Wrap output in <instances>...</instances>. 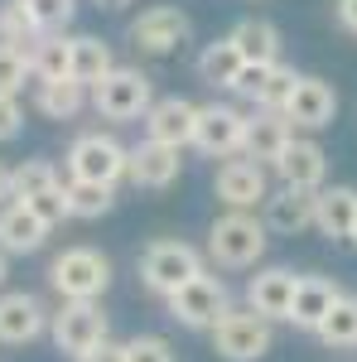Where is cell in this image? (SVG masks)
<instances>
[{
    "label": "cell",
    "mask_w": 357,
    "mask_h": 362,
    "mask_svg": "<svg viewBox=\"0 0 357 362\" xmlns=\"http://www.w3.org/2000/svg\"><path fill=\"white\" fill-rule=\"evenodd\" d=\"M338 25L348 34H357V0H338Z\"/></svg>",
    "instance_id": "obj_40"
},
{
    "label": "cell",
    "mask_w": 357,
    "mask_h": 362,
    "mask_svg": "<svg viewBox=\"0 0 357 362\" xmlns=\"http://www.w3.org/2000/svg\"><path fill=\"white\" fill-rule=\"evenodd\" d=\"M193 276H203V256L189 247V242H150L145 256H140V285L150 295L169 300L179 285H189Z\"/></svg>",
    "instance_id": "obj_5"
},
{
    "label": "cell",
    "mask_w": 357,
    "mask_h": 362,
    "mask_svg": "<svg viewBox=\"0 0 357 362\" xmlns=\"http://www.w3.org/2000/svg\"><path fill=\"white\" fill-rule=\"evenodd\" d=\"M193 126H198V107H193L189 97H160L145 112V140L169 145V150L193 145Z\"/></svg>",
    "instance_id": "obj_15"
},
{
    "label": "cell",
    "mask_w": 357,
    "mask_h": 362,
    "mask_svg": "<svg viewBox=\"0 0 357 362\" xmlns=\"http://www.w3.org/2000/svg\"><path fill=\"white\" fill-rule=\"evenodd\" d=\"M266 227L256 213H222L218 223L208 227V256H213V266L222 271H247L256 266L261 256H266Z\"/></svg>",
    "instance_id": "obj_2"
},
{
    "label": "cell",
    "mask_w": 357,
    "mask_h": 362,
    "mask_svg": "<svg viewBox=\"0 0 357 362\" xmlns=\"http://www.w3.org/2000/svg\"><path fill=\"white\" fill-rule=\"evenodd\" d=\"M126 165H131V150L111 136V131H83V136L68 145V184L116 189L126 179Z\"/></svg>",
    "instance_id": "obj_1"
},
{
    "label": "cell",
    "mask_w": 357,
    "mask_h": 362,
    "mask_svg": "<svg viewBox=\"0 0 357 362\" xmlns=\"http://www.w3.org/2000/svg\"><path fill=\"white\" fill-rule=\"evenodd\" d=\"M5 198H10V169L0 165V203H5Z\"/></svg>",
    "instance_id": "obj_42"
},
{
    "label": "cell",
    "mask_w": 357,
    "mask_h": 362,
    "mask_svg": "<svg viewBox=\"0 0 357 362\" xmlns=\"http://www.w3.org/2000/svg\"><path fill=\"white\" fill-rule=\"evenodd\" d=\"M49 285L63 300H102L111 285V261L97 247H68L49 266Z\"/></svg>",
    "instance_id": "obj_4"
},
{
    "label": "cell",
    "mask_w": 357,
    "mask_h": 362,
    "mask_svg": "<svg viewBox=\"0 0 357 362\" xmlns=\"http://www.w3.org/2000/svg\"><path fill=\"white\" fill-rule=\"evenodd\" d=\"M73 362H126V343H97L92 353H83V358H73Z\"/></svg>",
    "instance_id": "obj_39"
},
{
    "label": "cell",
    "mask_w": 357,
    "mask_h": 362,
    "mask_svg": "<svg viewBox=\"0 0 357 362\" xmlns=\"http://www.w3.org/2000/svg\"><path fill=\"white\" fill-rule=\"evenodd\" d=\"M353 223H357V189L348 184H324L314 194V227L333 237V242H348L353 237Z\"/></svg>",
    "instance_id": "obj_21"
},
{
    "label": "cell",
    "mask_w": 357,
    "mask_h": 362,
    "mask_svg": "<svg viewBox=\"0 0 357 362\" xmlns=\"http://www.w3.org/2000/svg\"><path fill=\"white\" fill-rule=\"evenodd\" d=\"M92 5H97V10H126L131 0H92Z\"/></svg>",
    "instance_id": "obj_41"
},
{
    "label": "cell",
    "mask_w": 357,
    "mask_h": 362,
    "mask_svg": "<svg viewBox=\"0 0 357 362\" xmlns=\"http://www.w3.org/2000/svg\"><path fill=\"white\" fill-rule=\"evenodd\" d=\"M5 276H10V266H5V251H0V285H5Z\"/></svg>",
    "instance_id": "obj_43"
},
{
    "label": "cell",
    "mask_w": 357,
    "mask_h": 362,
    "mask_svg": "<svg viewBox=\"0 0 357 362\" xmlns=\"http://www.w3.org/2000/svg\"><path fill=\"white\" fill-rule=\"evenodd\" d=\"M29 78V49H10L0 44V97H15Z\"/></svg>",
    "instance_id": "obj_34"
},
{
    "label": "cell",
    "mask_w": 357,
    "mask_h": 362,
    "mask_svg": "<svg viewBox=\"0 0 357 362\" xmlns=\"http://www.w3.org/2000/svg\"><path fill=\"white\" fill-rule=\"evenodd\" d=\"M126 362H174V348L160 334H136L126 338Z\"/></svg>",
    "instance_id": "obj_36"
},
{
    "label": "cell",
    "mask_w": 357,
    "mask_h": 362,
    "mask_svg": "<svg viewBox=\"0 0 357 362\" xmlns=\"http://www.w3.org/2000/svg\"><path fill=\"white\" fill-rule=\"evenodd\" d=\"M271 68H275V63H242L237 83L227 87V92H237V97H247V102H256V97H261V87L271 83Z\"/></svg>",
    "instance_id": "obj_37"
},
{
    "label": "cell",
    "mask_w": 357,
    "mask_h": 362,
    "mask_svg": "<svg viewBox=\"0 0 357 362\" xmlns=\"http://www.w3.org/2000/svg\"><path fill=\"white\" fill-rule=\"evenodd\" d=\"M189 34H193V25H189V15H184L179 5H150V10H140V20H131V29H126V39L150 58L174 54L179 44H189Z\"/></svg>",
    "instance_id": "obj_9"
},
{
    "label": "cell",
    "mask_w": 357,
    "mask_h": 362,
    "mask_svg": "<svg viewBox=\"0 0 357 362\" xmlns=\"http://www.w3.org/2000/svg\"><path fill=\"white\" fill-rule=\"evenodd\" d=\"M25 131V107L20 97H0V140H15Z\"/></svg>",
    "instance_id": "obj_38"
},
{
    "label": "cell",
    "mask_w": 357,
    "mask_h": 362,
    "mask_svg": "<svg viewBox=\"0 0 357 362\" xmlns=\"http://www.w3.org/2000/svg\"><path fill=\"white\" fill-rule=\"evenodd\" d=\"M116 208V189H102V184H68V218H107Z\"/></svg>",
    "instance_id": "obj_31"
},
{
    "label": "cell",
    "mask_w": 357,
    "mask_h": 362,
    "mask_svg": "<svg viewBox=\"0 0 357 362\" xmlns=\"http://www.w3.org/2000/svg\"><path fill=\"white\" fill-rule=\"evenodd\" d=\"M49 242V227L29 213L25 203H5L0 208V251L5 256H29Z\"/></svg>",
    "instance_id": "obj_22"
},
{
    "label": "cell",
    "mask_w": 357,
    "mask_h": 362,
    "mask_svg": "<svg viewBox=\"0 0 357 362\" xmlns=\"http://www.w3.org/2000/svg\"><path fill=\"white\" fill-rule=\"evenodd\" d=\"M348 242H357V223H353V237H348Z\"/></svg>",
    "instance_id": "obj_44"
},
{
    "label": "cell",
    "mask_w": 357,
    "mask_h": 362,
    "mask_svg": "<svg viewBox=\"0 0 357 362\" xmlns=\"http://www.w3.org/2000/svg\"><path fill=\"white\" fill-rule=\"evenodd\" d=\"M29 78L34 83H63V78H73V39L39 34V44L29 49Z\"/></svg>",
    "instance_id": "obj_23"
},
{
    "label": "cell",
    "mask_w": 357,
    "mask_h": 362,
    "mask_svg": "<svg viewBox=\"0 0 357 362\" xmlns=\"http://www.w3.org/2000/svg\"><path fill=\"white\" fill-rule=\"evenodd\" d=\"M275 343V329L251 309H227L213 324V353L227 362H261Z\"/></svg>",
    "instance_id": "obj_7"
},
{
    "label": "cell",
    "mask_w": 357,
    "mask_h": 362,
    "mask_svg": "<svg viewBox=\"0 0 357 362\" xmlns=\"http://www.w3.org/2000/svg\"><path fill=\"white\" fill-rule=\"evenodd\" d=\"M242 73V54L232 49V39H213L203 54H198V78L208 87H232Z\"/></svg>",
    "instance_id": "obj_27"
},
{
    "label": "cell",
    "mask_w": 357,
    "mask_h": 362,
    "mask_svg": "<svg viewBox=\"0 0 357 362\" xmlns=\"http://www.w3.org/2000/svg\"><path fill=\"white\" fill-rule=\"evenodd\" d=\"M261 227L266 232H280V237H300L304 227H314V194H300V189H275L266 203H261Z\"/></svg>",
    "instance_id": "obj_20"
},
{
    "label": "cell",
    "mask_w": 357,
    "mask_h": 362,
    "mask_svg": "<svg viewBox=\"0 0 357 362\" xmlns=\"http://www.w3.org/2000/svg\"><path fill=\"white\" fill-rule=\"evenodd\" d=\"M232 39V49L242 54V63H280V29L271 20H242V25L227 34Z\"/></svg>",
    "instance_id": "obj_24"
},
{
    "label": "cell",
    "mask_w": 357,
    "mask_h": 362,
    "mask_svg": "<svg viewBox=\"0 0 357 362\" xmlns=\"http://www.w3.org/2000/svg\"><path fill=\"white\" fill-rule=\"evenodd\" d=\"M111 68H116V58H111L107 39H97V34H78V39H73V83H83L87 92H92Z\"/></svg>",
    "instance_id": "obj_25"
},
{
    "label": "cell",
    "mask_w": 357,
    "mask_h": 362,
    "mask_svg": "<svg viewBox=\"0 0 357 362\" xmlns=\"http://www.w3.org/2000/svg\"><path fill=\"white\" fill-rule=\"evenodd\" d=\"M295 83H300V73H295V68H285V63H275V68H271V83L261 87V97H256V112H285V107H290V97H295Z\"/></svg>",
    "instance_id": "obj_32"
},
{
    "label": "cell",
    "mask_w": 357,
    "mask_h": 362,
    "mask_svg": "<svg viewBox=\"0 0 357 362\" xmlns=\"http://www.w3.org/2000/svg\"><path fill=\"white\" fill-rule=\"evenodd\" d=\"M179 174H184V150H169L155 140H140L131 150V165H126V179L136 189H169Z\"/></svg>",
    "instance_id": "obj_17"
},
{
    "label": "cell",
    "mask_w": 357,
    "mask_h": 362,
    "mask_svg": "<svg viewBox=\"0 0 357 362\" xmlns=\"http://www.w3.org/2000/svg\"><path fill=\"white\" fill-rule=\"evenodd\" d=\"M25 208H29V213H34V218H39L44 227H49V232H54V227L63 223V218H68V184H54L49 194L29 198Z\"/></svg>",
    "instance_id": "obj_35"
},
{
    "label": "cell",
    "mask_w": 357,
    "mask_h": 362,
    "mask_svg": "<svg viewBox=\"0 0 357 362\" xmlns=\"http://www.w3.org/2000/svg\"><path fill=\"white\" fill-rule=\"evenodd\" d=\"M295 140V126L285 112H256L247 116V136H242V160H256V165H275L280 150Z\"/></svg>",
    "instance_id": "obj_18"
},
{
    "label": "cell",
    "mask_w": 357,
    "mask_h": 362,
    "mask_svg": "<svg viewBox=\"0 0 357 362\" xmlns=\"http://www.w3.org/2000/svg\"><path fill=\"white\" fill-rule=\"evenodd\" d=\"M242 136H247V112L227 107V102H208L198 107V126H193V145L213 160H232L242 155Z\"/></svg>",
    "instance_id": "obj_10"
},
{
    "label": "cell",
    "mask_w": 357,
    "mask_h": 362,
    "mask_svg": "<svg viewBox=\"0 0 357 362\" xmlns=\"http://www.w3.org/2000/svg\"><path fill=\"white\" fill-rule=\"evenodd\" d=\"M295 285L300 276L295 271H285V266H266V271H256L247 280V309L251 314H261L266 324H290V305H295Z\"/></svg>",
    "instance_id": "obj_12"
},
{
    "label": "cell",
    "mask_w": 357,
    "mask_h": 362,
    "mask_svg": "<svg viewBox=\"0 0 357 362\" xmlns=\"http://www.w3.org/2000/svg\"><path fill=\"white\" fill-rule=\"evenodd\" d=\"M165 305H169V319H179L184 329H208V334H213V324L232 309V295H227L222 276H208V271H203V276H193L189 285H179Z\"/></svg>",
    "instance_id": "obj_8"
},
{
    "label": "cell",
    "mask_w": 357,
    "mask_h": 362,
    "mask_svg": "<svg viewBox=\"0 0 357 362\" xmlns=\"http://www.w3.org/2000/svg\"><path fill=\"white\" fill-rule=\"evenodd\" d=\"M49 334H54V348L68 353V358H83L97 343H107V309L97 300H63V305L49 314Z\"/></svg>",
    "instance_id": "obj_6"
},
{
    "label": "cell",
    "mask_w": 357,
    "mask_h": 362,
    "mask_svg": "<svg viewBox=\"0 0 357 362\" xmlns=\"http://www.w3.org/2000/svg\"><path fill=\"white\" fill-rule=\"evenodd\" d=\"M54 184H63L54 160H25V165L10 169V203H29V198L49 194Z\"/></svg>",
    "instance_id": "obj_28"
},
{
    "label": "cell",
    "mask_w": 357,
    "mask_h": 362,
    "mask_svg": "<svg viewBox=\"0 0 357 362\" xmlns=\"http://www.w3.org/2000/svg\"><path fill=\"white\" fill-rule=\"evenodd\" d=\"M338 300H343L338 280H329V276H300V285H295V305H290V324H295V329H309V334H319V324L333 314Z\"/></svg>",
    "instance_id": "obj_19"
},
{
    "label": "cell",
    "mask_w": 357,
    "mask_h": 362,
    "mask_svg": "<svg viewBox=\"0 0 357 362\" xmlns=\"http://www.w3.org/2000/svg\"><path fill=\"white\" fill-rule=\"evenodd\" d=\"M25 10L34 15L39 34H63L78 15V0H25Z\"/></svg>",
    "instance_id": "obj_33"
},
{
    "label": "cell",
    "mask_w": 357,
    "mask_h": 362,
    "mask_svg": "<svg viewBox=\"0 0 357 362\" xmlns=\"http://www.w3.org/2000/svg\"><path fill=\"white\" fill-rule=\"evenodd\" d=\"M44 329H49V309H44L39 295H29V290H5L0 295V343L25 348Z\"/></svg>",
    "instance_id": "obj_14"
},
{
    "label": "cell",
    "mask_w": 357,
    "mask_h": 362,
    "mask_svg": "<svg viewBox=\"0 0 357 362\" xmlns=\"http://www.w3.org/2000/svg\"><path fill=\"white\" fill-rule=\"evenodd\" d=\"M34 107H39V116H49V121H73V116L87 107V87L73 83V78H63V83H39L34 87Z\"/></svg>",
    "instance_id": "obj_26"
},
{
    "label": "cell",
    "mask_w": 357,
    "mask_h": 362,
    "mask_svg": "<svg viewBox=\"0 0 357 362\" xmlns=\"http://www.w3.org/2000/svg\"><path fill=\"white\" fill-rule=\"evenodd\" d=\"M319 338L329 348H357V295H343L333 305V314L319 324Z\"/></svg>",
    "instance_id": "obj_30"
},
{
    "label": "cell",
    "mask_w": 357,
    "mask_h": 362,
    "mask_svg": "<svg viewBox=\"0 0 357 362\" xmlns=\"http://www.w3.org/2000/svg\"><path fill=\"white\" fill-rule=\"evenodd\" d=\"M275 174H280V184H285V189L319 194V189H324V174H329V155H324V145H319V140L295 136L290 145H285V150H280V160H275Z\"/></svg>",
    "instance_id": "obj_13"
},
{
    "label": "cell",
    "mask_w": 357,
    "mask_h": 362,
    "mask_svg": "<svg viewBox=\"0 0 357 362\" xmlns=\"http://www.w3.org/2000/svg\"><path fill=\"white\" fill-rule=\"evenodd\" d=\"M213 194L227 203V213H251L271 198V184H266V165L256 160H222L218 179H213Z\"/></svg>",
    "instance_id": "obj_11"
},
{
    "label": "cell",
    "mask_w": 357,
    "mask_h": 362,
    "mask_svg": "<svg viewBox=\"0 0 357 362\" xmlns=\"http://www.w3.org/2000/svg\"><path fill=\"white\" fill-rule=\"evenodd\" d=\"M333 112H338V92H333L324 78H314V73H300V83H295V97H290V126H300V131H324L333 126Z\"/></svg>",
    "instance_id": "obj_16"
},
{
    "label": "cell",
    "mask_w": 357,
    "mask_h": 362,
    "mask_svg": "<svg viewBox=\"0 0 357 362\" xmlns=\"http://www.w3.org/2000/svg\"><path fill=\"white\" fill-rule=\"evenodd\" d=\"M0 44H10V49H34L39 44V25L25 10V0H5L0 5Z\"/></svg>",
    "instance_id": "obj_29"
},
{
    "label": "cell",
    "mask_w": 357,
    "mask_h": 362,
    "mask_svg": "<svg viewBox=\"0 0 357 362\" xmlns=\"http://www.w3.org/2000/svg\"><path fill=\"white\" fill-rule=\"evenodd\" d=\"M87 107H97V116H107V121H145V112L155 107V87L140 68L116 63L107 78L87 92Z\"/></svg>",
    "instance_id": "obj_3"
}]
</instances>
